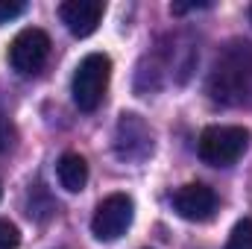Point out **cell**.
Masks as SVG:
<instances>
[{
    "label": "cell",
    "instance_id": "obj_12",
    "mask_svg": "<svg viewBox=\"0 0 252 249\" xmlns=\"http://www.w3.org/2000/svg\"><path fill=\"white\" fill-rule=\"evenodd\" d=\"M24 12H27L24 0H0V24H9V21H15Z\"/></svg>",
    "mask_w": 252,
    "mask_h": 249
},
{
    "label": "cell",
    "instance_id": "obj_13",
    "mask_svg": "<svg viewBox=\"0 0 252 249\" xmlns=\"http://www.w3.org/2000/svg\"><path fill=\"white\" fill-rule=\"evenodd\" d=\"M15 138H18L15 126L9 124V121H0V153H9L15 147Z\"/></svg>",
    "mask_w": 252,
    "mask_h": 249
},
{
    "label": "cell",
    "instance_id": "obj_5",
    "mask_svg": "<svg viewBox=\"0 0 252 249\" xmlns=\"http://www.w3.org/2000/svg\"><path fill=\"white\" fill-rule=\"evenodd\" d=\"M50 47L53 44H50V35L44 30H38V27L21 30L12 38V44H9V64H12V70H18L24 76L38 73L47 64V59H50Z\"/></svg>",
    "mask_w": 252,
    "mask_h": 249
},
{
    "label": "cell",
    "instance_id": "obj_3",
    "mask_svg": "<svg viewBox=\"0 0 252 249\" xmlns=\"http://www.w3.org/2000/svg\"><path fill=\"white\" fill-rule=\"evenodd\" d=\"M250 147V129L244 126H205L196 141V153L211 167H232Z\"/></svg>",
    "mask_w": 252,
    "mask_h": 249
},
{
    "label": "cell",
    "instance_id": "obj_6",
    "mask_svg": "<svg viewBox=\"0 0 252 249\" xmlns=\"http://www.w3.org/2000/svg\"><path fill=\"white\" fill-rule=\"evenodd\" d=\"M153 129L150 124L135 115V112H124L121 121H118V129H115V153L118 158L124 161H144L153 156Z\"/></svg>",
    "mask_w": 252,
    "mask_h": 249
},
{
    "label": "cell",
    "instance_id": "obj_2",
    "mask_svg": "<svg viewBox=\"0 0 252 249\" xmlns=\"http://www.w3.org/2000/svg\"><path fill=\"white\" fill-rule=\"evenodd\" d=\"M112 79V59L106 53H88L73 70L70 94L79 112H97Z\"/></svg>",
    "mask_w": 252,
    "mask_h": 249
},
{
    "label": "cell",
    "instance_id": "obj_7",
    "mask_svg": "<svg viewBox=\"0 0 252 249\" xmlns=\"http://www.w3.org/2000/svg\"><path fill=\"white\" fill-rule=\"evenodd\" d=\"M173 211L188 223H205L217 211V193L202 182H188L173 193Z\"/></svg>",
    "mask_w": 252,
    "mask_h": 249
},
{
    "label": "cell",
    "instance_id": "obj_4",
    "mask_svg": "<svg viewBox=\"0 0 252 249\" xmlns=\"http://www.w3.org/2000/svg\"><path fill=\"white\" fill-rule=\"evenodd\" d=\"M132 217H135L132 196L129 193H109L91 217V235L103 244H112L126 235V229L132 226Z\"/></svg>",
    "mask_w": 252,
    "mask_h": 249
},
{
    "label": "cell",
    "instance_id": "obj_1",
    "mask_svg": "<svg viewBox=\"0 0 252 249\" xmlns=\"http://www.w3.org/2000/svg\"><path fill=\"white\" fill-rule=\"evenodd\" d=\"M208 94L220 106H252V41H235L217 56Z\"/></svg>",
    "mask_w": 252,
    "mask_h": 249
},
{
    "label": "cell",
    "instance_id": "obj_11",
    "mask_svg": "<svg viewBox=\"0 0 252 249\" xmlns=\"http://www.w3.org/2000/svg\"><path fill=\"white\" fill-rule=\"evenodd\" d=\"M21 247V232L12 220H0V249H18Z\"/></svg>",
    "mask_w": 252,
    "mask_h": 249
},
{
    "label": "cell",
    "instance_id": "obj_10",
    "mask_svg": "<svg viewBox=\"0 0 252 249\" xmlns=\"http://www.w3.org/2000/svg\"><path fill=\"white\" fill-rule=\"evenodd\" d=\"M226 249H252V220H238Z\"/></svg>",
    "mask_w": 252,
    "mask_h": 249
},
{
    "label": "cell",
    "instance_id": "obj_8",
    "mask_svg": "<svg viewBox=\"0 0 252 249\" xmlns=\"http://www.w3.org/2000/svg\"><path fill=\"white\" fill-rule=\"evenodd\" d=\"M103 12H106L103 0H64L59 6L62 24L76 38H88L91 32H97V27L103 21Z\"/></svg>",
    "mask_w": 252,
    "mask_h": 249
},
{
    "label": "cell",
    "instance_id": "obj_9",
    "mask_svg": "<svg viewBox=\"0 0 252 249\" xmlns=\"http://www.w3.org/2000/svg\"><path fill=\"white\" fill-rule=\"evenodd\" d=\"M56 179L67 193H79L88 185V161L79 153H64L56 161Z\"/></svg>",
    "mask_w": 252,
    "mask_h": 249
},
{
    "label": "cell",
    "instance_id": "obj_15",
    "mask_svg": "<svg viewBox=\"0 0 252 249\" xmlns=\"http://www.w3.org/2000/svg\"><path fill=\"white\" fill-rule=\"evenodd\" d=\"M0 193H3V190H0Z\"/></svg>",
    "mask_w": 252,
    "mask_h": 249
},
{
    "label": "cell",
    "instance_id": "obj_14",
    "mask_svg": "<svg viewBox=\"0 0 252 249\" xmlns=\"http://www.w3.org/2000/svg\"><path fill=\"white\" fill-rule=\"evenodd\" d=\"M250 18H252V9H250Z\"/></svg>",
    "mask_w": 252,
    "mask_h": 249
}]
</instances>
